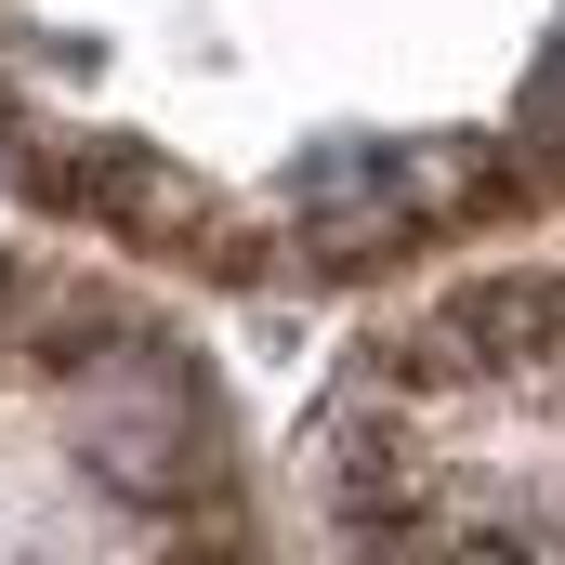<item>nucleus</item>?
<instances>
[{"label":"nucleus","instance_id":"f257e3e1","mask_svg":"<svg viewBox=\"0 0 565 565\" xmlns=\"http://www.w3.org/2000/svg\"><path fill=\"white\" fill-rule=\"evenodd\" d=\"M79 434L119 447V473H158V460H171V395H158L145 369H106V382L79 395Z\"/></svg>","mask_w":565,"mask_h":565},{"label":"nucleus","instance_id":"f03ea898","mask_svg":"<svg viewBox=\"0 0 565 565\" xmlns=\"http://www.w3.org/2000/svg\"><path fill=\"white\" fill-rule=\"evenodd\" d=\"M302 198H316V211H355V198H382V158H316Z\"/></svg>","mask_w":565,"mask_h":565}]
</instances>
